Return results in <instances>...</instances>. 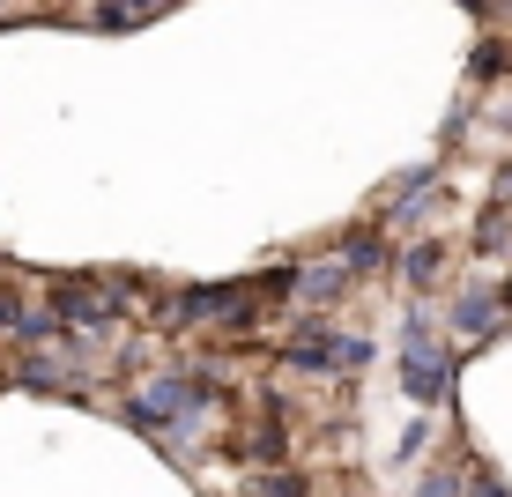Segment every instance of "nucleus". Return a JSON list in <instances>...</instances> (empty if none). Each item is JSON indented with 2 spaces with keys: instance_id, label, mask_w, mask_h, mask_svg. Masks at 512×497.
Returning a JSON list of instances; mask_svg holds the SVG:
<instances>
[{
  "instance_id": "1",
  "label": "nucleus",
  "mask_w": 512,
  "mask_h": 497,
  "mask_svg": "<svg viewBox=\"0 0 512 497\" xmlns=\"http://www.w3.org/2000/svg\"><path fill=\"white\" fill-rule=\"evenodd\" d=\"M52 319L60 327H82V334H104L119 319V305H112V290H82V282H60L52 290Z\"/></svg>"
},
{
  "instance_id": "2",
  "label": "nucleus",
  "mask_w": 512,
  "mask_h": 497,
  "mask_svg": "<svg viewBox=\"0 0 512 497\" xmlns=\"http://www.w3.org/2000/svg\"><path fill=\"white\" fill-rule=\"evenodd\" d=\"M446 379H453V364L438 349H401V386L416 401H446Z\"/></svg>"
},
{
  "instance_id": "3",
  "label": "nucleus",
  "mask_w": 512,
  "mask_h": 497,
  "mask_svg": "<svg viewBox=\"0 0 512 497\" xmlns=\"http://www.w3.org/2000/svg\"><path fill=\"white\" fill-rule=\"evenodd\" d=\"M490 327H498V297L468 290L461 305H453V334H461V342H490Z\"/></svg>"
},
{
  "instance_id": "4",
  "label": "nucleus",
  "mask_w": 512,
  "mask_h": 497,
  "mask_svg": "<svg viewBox=\"0 0 512 497\" xmlns=\"http://www.w3.org/2000/svg\"><path fill=\"white\" fill-rule=\"evenodd\" d=\"M342 290H349L342 260H320V268H305V275H297V297H305V305H327V297H342Z\"/></svg>"
},
{
  "instance_id": "5",
  "label": "nucleus",
  "mask_w": 512,
  "mask_h": 497,
  "mask_svg": "<svg viewBox=\"0 0 512 497\" xmlns=\"http://www.w3.org/2000/svg\"><path fill=\"white\" fill-rule=\"evenodd\" d=\"M438 260H446L438 245H409V253H401V275H409L416 290H423V282H438Z\"/></svg>"
},
{
  "instance_id": "6",
  "label": "nucleus",
  "mask_w": 512,
  "mask_h": 497,
  "mask_svg": "<svg viewBox=\"0 0 512 497\" xmlns=\"http://www.w3.org/2000/svg\"><path fill=\"white\" fill-rule=\"evenodd\" d=\"M15 386H67V371H60V357H23L15 364Z\"/></svg>"
},
{
  "instance_id": "7",
  "label": "nucleus",
  "mask_w": 512,
  "mask_h": 497,
  "mask_svg": "<svg viewBox=\"0 0 512 497\" xmlns=\"http://www.w3.org/2000/svg\"><path fill=\"white\" fill-rule=\"evenodd\" d=\"M334 260H342V275H349V268H379L386 245H379V238H342V253H334Z\"/></svg>"
},
{
  "instance_id": "8",
  "label": "nucleus",
  "mask_w": 512,
  "mask_h": 497,
  "mask_svg": "<svg viewBox=\"0 0 512 497\" xmlns=\"http://www.w3.org/2000/svg\"><path fill=\"white\" fill-rule=\"evenodd\" d=\"M90 23H104V30H141V23H156V8H97Z\"/></svg>"
},
{
  "instance_id": "9",
  "label": "nucleus",
  "mask_w": 512,
  "mask_h": 497,
  "mask_svg": "<svg viewBox=\"0 0 512 497\" xmlns=\"http://www.w3.org/2000/svg\"><path fill=\"white\" fill-rule=\"evenodd\" d=\"M253 497H305V475H260V483H253Z\"/></svg>"
},
{
  "instance_id": "10",
  "label": "nucleus",
  "mask_w": 512,
  "mask_h": 497,
  "mask_svg": "<svg viewBox=\"0 0 512 497\" xmlns=\"http://www.w3.org/2000/svg\"><path fill=\"white\" fill-rule=\"evenodd\" d=\"M416 497H461V475H453V468H438V475H431V483H423Z\"/></svg>"
}]
</instances>
